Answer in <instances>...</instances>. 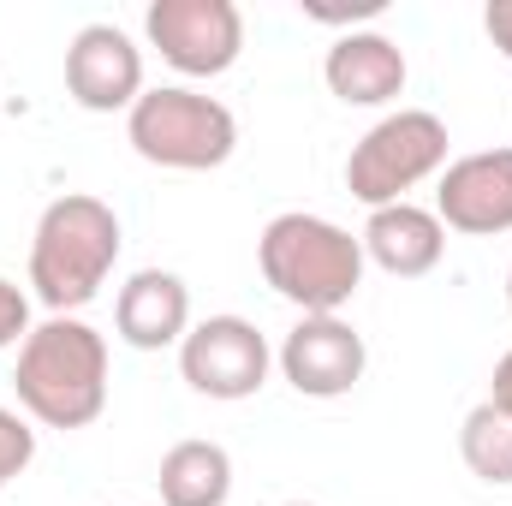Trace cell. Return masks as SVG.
<instances>
[{
	"mask_svg": "<svg viewBox=\"0 0 512 506\" xmlns=\"http://www.w3.org/2000/svg\"><path fill=\"white\" fill-rule=\"evenodd\" d=\"M483 30H489V42L512 60V0H489L483 6Z\"/></svg>",
	"mask_w": 512,
	"mask_h": 506,
	"instance_id": "obj_19",
	"label": "cell"
},
{
	"mask_svg": "<svg viewBox=\"0 0 512 506\" xmlns=\"http://www.w3.org/2000/svg\"><path fill=\"white\" fill-rule=\"evenodd\" d=\"M358 245H364V262H376L393 280H423V274H435L441 256H447V227H441L435 209H423V203L405 197V203L370 209Z\"/></svg>",
	"mask_w": 512,
	"mask_h": 506,
	"instance_id": "obj_13",
	"label": "cell"
},
{
	"mask_svg": "<svg viewBox=\"0 0 512 506\" xmlns=\"http://www.w3.org/2000/svg\"><path fill=\"white\" fill-rule=\"evenodd\" d=\"M114 334L131 352H167L191 334V286L173 268H137L114 298Z\"/></svg>",
	"mask_w": 512,
	"mask_h": 506,
	"instance_id": "obj_11",
	"label": "cell"
},
{
	"mask_svg": "<svg viewBox=\"0 0 512 506\" xmlns=\"http://www.w3.org/2000/svg\"><path fill=\"white\" fill-rule=\"evenodd\" d=\"M286 506H310V501H286Z\"/></svg>",
	"mask_w": 512,
	"mask_h": 506,
	"instance_id": "obj_22",
	"label": "cell"
},
{
	"mask_svg": "<svg viewBox=\"0 0 512 506\" xmlns=\"http://www.w3.org/2000/svg\"><path fill=\"white\" fill-rule=\"evenodd\" d=\"M66 96L84 114H131L143 96V48L120 24H84L66 48Z\"/></svg>",
	"mask_w": 512,
	"mask_h": 506,
	"instance_id": "obj_9",
	"label": "cell"
},
{
	"mask_svg": "<svg viewBox=\"0 0 512 506\" xmlns=\"http://www.w3.org/2000/svg\"><path fill=\"white\" fill-rule=\"evenodd\" d=\"M507 310H512V268H507Z\"/></svg>",
	"mask_w": 512,
	"mask_h": 506,
	"instance_id": "obj_21",
	"label": "cell"
},
{
	"mask_svg": "<svg viewBox=\"0 0 512 506\" xmlns=\"http://www.w3.org/2000/svg\"><path fill=\"white\" fill-rule=\"evenodd\" d=\"M161 506H227L233 495V453L221 441H173L155 471Z\"/></svg>",
	"mask_w": 512,
	"mask_h": 506,
	"instance_id": "obj_14",
	"label": "cell"
},
{
	"mask_svg": "<svg viewBox=\"0 0 512 506\" xmlns=\"http://www.w3.org/2000/svg\"><path fill=\"white\" fill-rule=\"evenodd\" d=\"M441 167H447V120L429 108H399L352 143L346 191L364 209H387V203H405V191H417Z\"/></svg>",
	"mask_w": 512,
	"mask_h": 506,
	"instance_id": "obj_5",
	"label": "cell"
},
{
	"mask_svg": "<svg viewBox=\"0 0 512 506\" xmlns=\"http://www.w3.org/2000/svg\"><path fill=\"white\" fill-rule=\"evenodd\" d=\"M24 334H30V298L0 274V352L6 346H24Z\"/></svg>",
	"mask_w": 512,
	"mask_h": 506,
	"instance_id": "obj_17",
	"label": "cell"
},
{
	"mask_svg": "<svg viewBox=\"0 0 512 506\" xmlns=\"http://www.w3.org/2000/svg\"><path fill=\"white\" fill-rule=\"evenodd\" d=\"M126 143L167 173H209L227 167L239 149V120L221 96H203L191 84H155L126 114Z\"/></svg>",
	"mask_w": 512,
	"mask_h": 506,
	"instance_id": "obj_4",
	"label": "cell"
},
{
	"mask_svg": "<svg viewBox=\"0 0 512 506\" xmlns=\"http://www.w3.org/2000/svg\"><path fill=\"white\" fill-rule=\"evenodd\" d=\"M30 459H36V429H30L18 411H6V405H0V495H6V483H12V477H24V471H30Z\"/></svg>",
	"mask_w": 512,
	"mask_h": 506,
	"instance_id": "obj_16",
	"label": "cell"
},
{
	"mask_svg": "<svg viewBox=\"0 0 512 506\" xmlns=\"http://www.w3.org/2000/svg\"><path fill=\"white\" fill-rule=\"evenodd\" d=\"M12 387L42 429H90L108 411V340L84 316H48L24 334Z\"/></svg>",
	"mask_w": 512,
	"mask_h": 506,
	"instance_id": "obj_1",
	"label": "cell"
},
{
	"mask_svg": "<svg viewBox=\"0 0 512 506\" xmlns=\"http://www.w3.org/2000/svg\"><path fill=\"white\" fill-rule=\"evenodd\" d=\"M268 370H274V352H268L262 328L245 316H203L179 340V376L203 399H221V405L256 399Z\"/></svg>",
	"mask_w": 512,
	"mask_h": 506,
	"instance_id": "obj_7",
	"label": "cell"
},
{
	"mask_svg": "<svg viewBox=\"0 0 512 506\" xmlns=\"http://www.w3.org/2000/svg\"><path fill=\"white\" fill-rule=\"evenodd\" d=\"M256 268L304 316H340L358 298V286H364V245L328 215L286 209V215H274L262 227Z\"/></svg>",
	"mask_w": 512,
	"mask_h": 506,
	"instance_id": "obj_3",
	"label": "cell"
},
{
	"mask_svg": "<svg viewBox=\"0 0 512 506\" xmlns=\"http://www.w3.org/2000/svg\"><path fill=\"white\" fill-rule=\"evenodd\" d=\"M149 48L185 78H221L245 54V12L233 0H149L143 12Z\"/></svg>",
	"mask_w": 512,
	"mask_h": 506,
	"instance_id": "obj_6",
	"label": "cell"
},
{
	"mask_svg": "<svg viewBox=\"0 0 512 506\" xmlns=\"http://www.w3.org/2000/svg\"><path fill=\"white\" fill-rule=\"evenodd\" d=\"M322 78H328V90L346 108H387L393 96H405L411 66H405V48L393 36H382V30H346V36H334V48L322 60Z\"/></svg>",
	"mask_w": 512,
	"mask_h": 506,
	"instance_id": "obj_12",
	"label": "cell"
},
{
	"mask_svg": "<svg viewBox=\"0 0 512 506\" xmlns=\"http://www.w3.org/2000/svg\"><path fill=\"white\" fill-rule=\"evenodd\" d=\"M280 376L292 381V393L304 399H340L352 393L370 370V346L346 316H298V328L280 340L274 352Z\"/></svg>",
	"mask_w": 512,
	"mask_h": 506,
	"instance_id": "obj_8",
	"label": "cell"
},
{
	"mask_svg": "<svg viewBox=\"0 0 512 506\" xmlns=\"http://www.w3.org/2000/svg\"><path fill=\"white\" fill-rule=\"evenodd\" d=\"M435 215L447 233L465 239L512 233V149H477L447 161L435 185Z\"/></svg>",
	"mask_w": 512,
	"mask_h": 506,
	"instance_id": "obj_10",
	"label": "cell"
},
{
	"mask_svg": "<svg viewBox=\"0 0 512 506\" xmlns=\"http://www.w3.org/2000/svg\"><path fill=\"white\" fill-rule=\"evenodd\" d=\"M387 0H352V6H304L316 24H358V18H376Z\"/></svg>",
	"mask_w": 512,
	"mask_h": 506,
	"instance_id": "obj_18",
	"label": "cell"
},
{
	"mask_svg": "<svg viewBox=\"0 0 512 506\" xmlns=\"http://www.w3.org/2000/svg\"><path fill=\"white\" fill-rule=\"evenodd\" d=\"M489 399H507V405H512V352L495 364V387H489Z\"/></svg>",
	"mask_w": 512,
	"mask_h": 506,
	"instance_id": "obj_20",
	"label": "cell"
},
{
	"mask_svg": "<svg viewBox=\"0 0 512 506\" xmlns=\"http://www.w3.org/2000/svg\"><path fill=\"white\" fill-rule=\"evenodd\" d=\"M120 215L90 197V191H66L42 209L36 239H30V286L48 304V316H78L114 274L120 262Z\"/></svg>",
	"mask_w": 512,
	"mask_h": 506,
	"instance_id": "obj_2",
	"label": "cell"
},
{
	"mask_svg": "<svg viewBox=\"0 0 512 506\" xmlns=\"http://www.w3.org/2000/svg\"><path fill=\"white\" fill-rule=\"evenodd\" d=\"M459 459L489 489H512V405L507 399H483V405L465 411V423H459Z\"/></svg>",
	"mask_w": 512,
	"mask_h": 506,
	"instance_id": "obj_15",
	"label": "cell"
}]
</instances>
